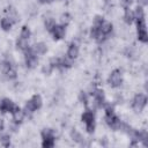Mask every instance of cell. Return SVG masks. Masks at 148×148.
I'll return each instance as SVG.
<instances>
[{"label":"cell","instance_id":"1","mask_svg":"<svg viewBox=\"0 0 148 148\" xmlns=\"http://www.w3.org/2000/svg\"><path fill=\"white\" fill-rule=\"evenodd\" d=\"M24 56H25V65L28 68H34L36 67V65L38 64V59L36 57V54L34 53L31 47H28L24 51Z\"/></svg>","mask_w":148,"mask_h":148},{"label":"cell","instance_id":"2","mask_svg":"<svg viewBox=\"0 0 148 148\" xmlns=\"http://www.w3.org/2000/svg\"><path fill=\"white\" fill-rule=\"evenodd\" d=\"M17 109H18V106L14 102L8 99V98H3V99L0 101V111L1 112H10V113H13Z\"/></svg>","mask_w":148,"mask_h":148},{"label":"cell","instance_id":"3","mask_svg":"<svg viewBox=\"0 0 148 148\" xmlns=\"http://www.w3.org/2000/svg\"><path fill=\"white\" fill-rule=\"evenodd\" d=\"M108 82H109V84H110L111 87H113V88L119 87V86L121 84V82H123L121 72H120L119 69H114V71L110 74V76H109V79H108Z\"/></svg>","mask_w":148,"mask_h":148},{"label":"cell","instance_id":"4","mask_svg":"<svg viewBox=\"0 0 148 148\" xmlns=\"http://www.w3.org/2000/svg\"><path fill=\"white\" fill-rule=\"evenodd\" d=\"M147 104V97L143 94H138L135 95L134 99H133V108L135 111L140 112Z\"/></svg>","mask_w":148,"mask_h":148},{"label":"cell","instance_id":"5","mask_svg":"<svg viewBox=\"0 0 148 148\" xmlns=\"http://www.w3.org/2000/svg\"><path fill=\"white\" fill-rule=\"evenodd\" d=\"M105 121H106V124H108L112 130H114V131L120 128L121 121L119 120L118 117L114 116V113H113V114H106V116H105Z\"/></svg>","mask_w":148,"mask_h":148},{"label":"cell","instance_id":"6","mask_svg":"<svg viewBox=\"0 0 148 148\" xmlns=\"http://www.w3.org/2000/svg\"><path fill=\"white\" fill-rule=\"evenodd\" d=\"M51 32H52V36L54 39H61L65 36V27L61 24H56L52 28Z\"/></svg>","mask_w":148,"mask_h":148},{"label":"cell","instance_id":"7","mask_svg":"<svg viewBox=\"0 0 148 148\" xmlns=\"http://www.w3.org/2000/svg\"><path fill=\"white\" fill-rule=\"evenodd\" d=\"M90 37H91V38H94V39H96L97 42H99V43H101V42H103V39H104L105 35L101 32V30H99V28H98V27L94 25V27L91 28V30H90Z\"/></svg>","mask_w":148,"mask_h":148},{"label":"cell","instance_id":"8","mask_svg":"<svg viewBox=\"0 0 148 148\" xmlns=\"http://www.w3.org/2000/svg\"><path fill=\"white\" fill-rule=\"evenodd\" d=\"M31 49H32V51H34L35 54H44V53H46V51H47L46 44H45V43H42V42L36 43Z\"/></svg>","mask_w":148,"mask_h":148},{"label":"cell","instance_id":"9","mask_svg":"<svg viewBox=\"0 0 148 148\" xmlns=\"http://www.w3.org/2000/svg\"><path fill=\"white\" fill-rule=\"evenodd\" d=\"M77 56H79V47H77V45L75 43H72L68 46V50H67V58L75 59Z\"/></svg>","mask_w":148,"mask_h":148},{"label":"cell","instance_id":"10","mask_svg":"<svg viewBox=\"0 0 148 148\" xmlns=\"http://www.w3.org/2000/svg\"><path fill=\"white\" fill-rule=\"evenodd\" d=\"M99 30H101V32L102 34H104L105 36L106 35H109L111 31H112V24L110 23V22H108V21H104L103 20V22L99 24Z\"/></svg>","mask_w":148,"mask_h":148},{"label":"cell","instance_id":"11","mask_svg":"<svg viewBox=\"0 0 148 148\" xmlns=\"http://www.w3.org/2000/svg\"><path fill=\"white\" fill-rule=\"evenodd\" d=\"M23 118H24V112H23L20 108H18L16 111H14V112H13V120H14L16 124L22 123Z\"/></svg>","mask_w":148,"mask_h":148},{"label":"cell","instance_id":"12","mask_svg":"<svg viewBox=\"0 0 148 148\" xmlns=\"http://www.w3.org/2000/svg\"><path fill=\"white\" fill-rule=\"evenodd\" d=\"M134 12L133 10H131V9H128V8H126V10H125V14H124V20H125V22L127 23V24H131L133 21H134Z\"/></svg>","mask_w":148,"mask_h":148},{"label":"cell","instance_id":"13","mask_svg":"<svg viewBox=\"0 0 148 148\" xmlns=\"http://www.w3.org/2000/svg\"><path fill=\"white\" fill-rule=\"evenodd\" d=\"M0 25H1V28H2L5 31H8V30L12 28L13 22L10 21V18L3 17V18H1V21H0Z\"/></svg>","mask_w":148,"mask_h":148},{"label":"cell","instance_id":"14","mask_svg":"<svg viewBox=\"0 0 148 148\" xmlns=\"http://www.w3.org/2000/svg\"><path fill=\"white\" fill-rule=\"evenodd\" d=\"M16 46H17V49H20V50H22V51H25V50L29 47L27 39H24V38H22V37H18V38H17V40H16Z\"/></svg>","mask_w":148,"mask_h":148},{"label":"cell","instance_id":"15","mask_svg":"<svg viewBox=\"0 0 148 148\" xmlns=\"http://www.w3.org/2000/svg\"><path fill=\"white\" fill-rule=\"evenodd\" d=\"M81 119H82V121L83 123H89V121H92V120H95V117H94V113L91 112V111H86V112H83V114H82V117H81Z\"/></svg>","mask_w":148,"mask_h":148},{"label":"cell","instance_id":"16","mask_svg":"<svg viewBox=\"0 0 148 148\" xmlns=\"http://www.w3.org/2000/svg\"><path fill=\"white\" fill-rule=\"evenodd\" d=\"M5 74H6V76L8 77V79H10V80H13V79H15L16 76H17V72H16V68L12 65L6 72H5Z\"/></svg>","mask_w":148,"mask_h":148},{"label":"cell","instance_id":"17","mask_svg":"<svg viewBox=\"0 0 148 148\" xmlns=\"http://www.w3.org/2000/svg\"><path fill=\"white\" fill-rule=\"evenodd\" d=\"M138 39L142 43L148 42V35H147V29L145 30H138Z\"/></svg>","mask_w":148,"mask_h":148},{"label":"cell","instance_id":"18","mask_svg":"<svg viewBox=\"0 0 148 148\" xmlns=\"http://www.w3.org/2000/svg\"><path fill=\"white\" fill-rule=\"evenodd\" d=\"M54 146V136H49L43 139V147L44 148H51Z\"/></svg>","mask_w":148,"mask_h":148},{"label":"cell","instance_id":"19","mask_svg":"<svg viewBox=\"0 0 148 148\" xmlns=\"http://www.w3.org/2000/svg\"><path fill=\"white\" fill-rule=\"evenodd\" d=\"M136 22V29L138 30H145L146 29V20L145 17H139V18H134Z\"/></svg>","mask_w":148,"mask_h":148},{"label":"cell","instance_id":"20","mask_svg":"<svg viewBox=\"0 0 148 148\" xmlns=\"http://www.w3.org/2000/svg\"><path fill=\"white\" fill-rule=\"evenodd\" d=\"M44 25H45V28H46L49 31H51L52 28L56 25V21H54L52 17H47V18H45V21H44Z\"/></svg>","mask_w":148,"mask_h":148},{"label":"cell","instance_id":"21","mask_svg":"<svg viewBox=\"0 0 148 148\" xmlns=\"http://www.w3.org/2000/svg\"><path fill=\"white\" fill-rule=\"evenodd\" d=\"M30 35H31L30 29H29L27 25L22 27V29H21V34H20V37H22V38H24V39H29Z\"/></svg>","mask_w":148,"mask_h":148},{"label":"cell","instance_id":"22","mask_svg":"<svg viewBox=\"0 0 148 148\" xmlns=\"http://www.w3.org/2000/svg\"><path fill=\"white\" fill-rule=\"evenodd\" d=\"M31 101H32V103H34L36 110H38V109L42 106V97H40L39 95H34L32 98H31Z\"/></svg>","mask_w":148,"mask_h":148},{"label":"cell","instance_id":"23","mask_svg":"<svg viewBox=\"0 0 148 148\" xmlns=\"http://www.w3.org/2000/svg\"><path fill=\"white\" fill-rule=\"evenodd\" d=\"M7 13H8V18H10V21L13 22V23H15L16 21H17V14H16V10L14 9V8H8V10H7Z\"/></svg>","mask_w":148,"mask_h":148},{"label":"cell","instance_id":"24","mask_svg":"<svg viewBox=\"0 0 148 148\" xmlns=\"http://www.w3.org/2000/svg\"><path fill=\"white\" fill-rule=\"evenodd\" d=\"M134 17H135V18H139V17H145V10H143V7L138 6V7L135 8V12H134Z\"/></svg>","mask_w":148,"mask_h":148},{"label":"cell","instance_id":"25","mask_svg":"<svg viewBox=\"0 0 148 148\" xmlns=\"http://www.w3.org/2000/svg\"><path fill=\"white\" fill-rule=\"evenodd\" d=\"M71 136L73 138V140L74 141H76V142H82V135L77 132V131H75V130H73L72 132H71Z\"/></svg>","mask_w":148,"mask_h":148},{"label":"cell","instance_id":"26","mask_svg":"<svg viewBox=\"0 0 148 148\" xmlns=\"http://www.w3.org/2000/svg\"><path fill=\"white\" fill-rule=\"evenodd\" d=\"M24 111H27V112H34V111H36V108H35V105H34V103H32V101L30 99V101H28L27 103H25V106H24Z\"/></svg>","mask_w":148,"mask_h":148},{"label":"cell","instance_id":"27","mask_svg":"<svg viewBox=\"0 0 148 148\" xmlns=\"http://www.w3.org/2000/svg\"><path fill=\"white\" fill-rule=\"evenodd\" d=\"M71 60H72V59H69V58H61V59H60V66L64 67V68L71 67V66H72Z\"/></svg>","mask_w":148,"mask_h":148},{"label":"cell","instance_id":"28","mask_svg":"<svg viewBox=\"0 0 148 148\" xmlns=\"http://www.w3.org/2000/svg\"><path fill=\"white\" fill-rule=\"evenodd\" d=\"M0 143H1L2 146H5V147H8L9 143H10V138H9V135H2V136L0 138Z\"/></svg>","mask_w":148,"mask_h":148},{"label":"cell","instance_id":"29","mask_svg":"<svg viewBox=\"0 0 148 148\" xmlns=\"http://www.w3.org/2000/svg\"><path fill=\"white\" fill-rule=\"evenodd\" d=\"M86 130H87L88 133H92V132L95 131V120L87 123V124H86Z\"/></svg>","mask_w":148,"mask_h":148},{"label":"cell","instance_id":"30","mask_svg":"<svg viewBox=\"0 0 148 148\" xmlns=\"http://www.w3.org/2000/svg\"><path fill=\"white\" fill-rule=\"evenodd\" d=\"M49 136H54V135H53V132H52L51 130H49V128L43 130V132H42V138L44 139V138H49Z\"/></svg>","mask_w":148,"mask_h":148},{"label":"cell","instance_id":"31","mask_svg":"<svg viewBox=\"0 0 148 148\" xmlns=\"http://www.w3.org/2000/svg\"><path fill=\"white\" fill-rule=\"evenodd\" d=\"M132 2H133V0H120V3L124 8H128L132 5Z\"/></svg>","mask_w":148,"mask_h":148},{"label":"cell","instance_id":"32","mask_svg":"<svg viewBox=\"0 0 148 148\" xmlns=\"http://www.w3.org/2000/svg\"><path fill=\"white\" fill-rule=\"evenodd\" d=\"M103 22V17L102 16H96L95 20H94V25L96 27H99V24Z\"/></svg>","mask_w":148,"mask_h":148},{"label":"cell","instance_id":"33","mask_svg":"<svg viewBox=\"0 0 148 148\" xmlns=\"http://www.w3.org/2000/svg\"><path fill=\"white\" fill-rule=\"evenodd\" d=\"M80 101H81L82 103H84V104H87V102H88L87 95H86L83 91H81V92H80Z\"/></svg>","mask_w":148,"mask_h":148},{"label":"cell","instance_id":"34","mask_svg":"<svg viewBox=\"0 0 148 148\" xmlns=\"http://www.w3.org/2000/svg\"><path fill=\"white\" fill-rule=\"evenodd\" d=\"M105 112H106V114H113L114 112H113V106H111V105H106V108H105Z\"/></svg>","mask_w":148,"mask_h":148},{"label":"cell","instance_id":"35","mask_svg":"<svg viewBox=\"0 0 148 148\" xmlns=\"http://www.w3.org/2000/svg\"><path fill=\"white\" fill-rule=\"evenodd\" d=\"M138 6H141V7H143V6H146V5H148V0H138Z\"/></svg>","mask_w":148,"mask_h":148},{"label":"cell","instance_id":"36","mask_svg":"<svg viewBox=\"0 0 148 148\" xmlns=\"http://www.w3.org/2000/svg\"><path fill=\"white\" fill-rule=\"evenodd\" d=\"M40 3H50V2H53L54 0H38Z\"/></svg>","mask_w":148,"mask_h":148},{"label":"cell","instance_id":"37","mask_svg":"<svg viewBox=\"0 0 148 148\" xmlns=\"http://www.w3.org/2000/svg\"><path fill=\"white\" fill-rule=\"evenodd\" d=\"M3 127H5V124H3V120L0 118V131H2L3 130Z\"/></svg>","mask_w":148,"mask_h":148},{"label":"cell","instance_id":"38","mask_svg":"<svg viewBox=\"0 0 148 148\" xmlns=\"http://www.w3.org/2000/svg\"><path fill=\"white\" fill-rule=\"evenodd\" d=\"M104 1H105V2H109V1H110V0H104Z\"/></svg>","mask_w":148,"mask_h":148}]
</instances>
